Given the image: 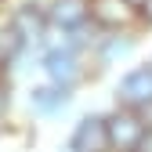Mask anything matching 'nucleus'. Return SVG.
<instances>
[{
    "label": "nucleus",
    "instance_id": "obj_9",
    "mask_svg": "<svg viewBox=\"0 0 152 152\" xmlns=\"http://www.w3.org/2000/svg\"><path fill=\"white\" fill-rule=\"evenodd\" d=\"M134 44L138 40L130 33H112V36H105L102 47H98V62L102 65H116V62H123V58L134 54Z\"/></svg>",
    "mask_w": 152,
    "mask_h": 152
},
{
    "label": "nucleus",
    "instance_id": "obj_11",
    "mask_svg": "<svg viewBox=\"0 0 152 152\" xmlns=\"http://www.w3.org/2000/svg\"><path fill=\"white\" fill-rule=\"evenodd\" d=\"M7 105H11V87H7V80H4V72H0V116L7 112Z\"/></svg>",
    "mask_w": 152,
    "mask_h": 152
},
{
    "label": "nucleus",
    "instance_id": "obj_5",
    "mask_svg": "<svg viewBox=\"0 0 152 152\" xmlns=\"http://www.w3.org/2000/svg\"><path fill=\"white\" fill-rule=\"evenodd\" d=\"M44 69H47V76H51V83H54V87H65V91H72L76 83H80V76H83L80 58H76L72 51H47Z\"/></svg>",
    "mask_w": 152,
    "mask_h": 152
},
{
    "label": "nucleus",
    "instance_id": "obj_13",
    "mask_svg": "<svg viewBox=\"0 0 152 152\" xmlns=\"http://www.w3.org/2000/svg\"><path fill=\"white\" fill-rule=\"evenodd\" d=\"M134 152H152V127L145 130V138H141V145H138Z\"/></svg>",
    "mask_w": 152,
    "mask_h": 152
},
{
    "label": "nucleus",
    "instance_id": "obj_4",
    "mask_svg": "<svg viewBox=\"0 0 152 152\" xmlns=\"http://www.w3.org/2000/svg\"><path fill=\"white\" fill-rule=\"evenodd\" d=\"M87 4H91V22L109 29V33H120L138 18L134 0H87Z\"/></svg>",
    "mask_w": 152,
    "mask_h": 152
},
{
    "label": "nucleus",
    "instance_id": "obj_3",
    "mask_svg": "<svg viewBox=\"0 0 152 152\" xmlns=\"http://www.w3.org/2000/svg\"><path fill=\"white\" fill-rule=\"evenodd\" d=\"M65 152H112L105 116H83L80 123L72 127V134H69V148H65Z\"/></svg>",
    "mask_w": 152,
    "mask_h": 152
},
{
    "label": "nucleus",
    "instance_id": "obj_14",
    "mask_svg": "<svg viewBox=\"0 0 152 152\" xmlns=\"http://www.w3.org/2000/svg\"><path fill=\"white\" fill-rule=\"evenodd\" d=\"M134 4H141V0H134Z\"/></svg>",
    "mask_w": 152,
    "mask_h": 152
},
{
    "label": "nucleus",
    "instance_id": "obj_10",
    "mask_svg": "<svg viewBox=\"0 0 152 152\" xmlns=\"http://www.w3.org/2000/svg\"><path fill=\"white\" fill-rule=\"evenodd\" d=\"M22 44H26V40H22V36H18V33H15V26H7V29H0V58H4V62H11L15 54L22 51Z\"/></svg>",
    "mask_w": 152,
    "mask_h": 152
},
{
    "label": "nucleus",
    "instance_id": "obj_7",
    "mask_svg": "<svg viewBox=\"0 0 152 152\" xmlns=\"http://www.w3.org/2000/svg\"><path fill=\"white\" fill-rule=\"evenodd\" d=\"M47 11L40 7V4H22L15 11V18H11V26H15V33L22 36V40L29 44V40H40L44 36V29H47Z\"/></svg>",
    "mask_w": 152,
    "mask_h": 152
},
{
    "label": "nucleus",
    "instance_id": "obj_2",
    "mask_svg": "<svg viewBox=\"0 0 152 152\" xmlns=\"http://www.w3.org/2000/svg\"><path fill=\"white\" fill-rule=\"evenodd\" d=\"M116 105L134 109V112L152 109V62L134 65L130 72H123V80L116 87Z\"/></svg>",
    "mask_w": 152,
    "mask_h": 152
},
{
    "label": "nucleus",
    "instance_id": "obj_12",
    "mask_svg": "<svg viewBox=\"0 0 152 152\" xmlns=\"http://www.w3.org/2000/svg\"><path fill=\"white\" fill-rule=\"evenodd\" d=\"M138 18L152 26V0H141V4H138Z\"/></svg>",
    "mask_w": 152,
    "mask_h": 152
},
{
    "label": "nucleus",
    "instance_id": "obj_8",
    "mask_svg": "<svg viewBox=\"0 0 152 152\" xmlns=\"http://www.w3.org/2000/svg\"><path fill=\"white\" fill-rule=\"evenodd\" d=\"M65 105H69V91L65 87L47 83V87H33L29 91V109L40 112V116H54V112H62Z\"/></svg>",
    "mask_w": 152,
    "mask_h": 152
},
{
    "label": "nucleus",
    "instance_id": "obj_1",
    "mask_svg": "<svg viewBox=\"0 0 152 152\" xmlns=\"http://www.w3.org/2000/svg\"><path fill=\"white\" fill-rule=\"evenodd\" d=\"M105 127H109V145H112V152H134L141 145V138H145V130H148V123H145L141 112L123 109V105H116V112L105 116Z\"/></svg>",
    "mask_w": 152,
    "mask_h": 152
},
{
    "label": "nucleus",
    "instance_id": "obj_6",
    "mask_svg": "<svg viewBox=\"0 0 152 152\" xmlns=\"http://www.w3.org/2000/svg\"><path fill=\"white\" fill-rule=\"evenodd\" d=\"M47 18H51V26H58L65 33H76L91 18V4L87 0H51Z\"/></svg>",
    "mask_w": 152,
    "mask_h": 152
}]
</instances>
